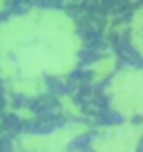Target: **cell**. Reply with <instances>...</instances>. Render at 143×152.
Here are the masks:
<instances>
[{
    "label": "cell",
    "instance_id": "obj_1",
    "mask_svg": "<svg viewBox=\"0 0 143 152\" xmlns=\"http://www.w3.org/2000/svg\"><path fill=\"white\" fill-rule=\"evenodd\" d=\"M114 105L125 114L143 116V69L123 72L114 83Z\"/></svg>",
    "mask_w": 143,
    "mask_h": 152
},
{
    "label": "cell",
    "instance_id": "obj_2",
    "mask_svg": "<svg viewBox=\"0 0 143 152\" xmlns=\"http://www.w3.org/2000/svg\"><path fill=\"white\" fill-rule=\"evenodd\" d=\"M134 45L143 54V11H139L136 20H134Z\"/></svg>",
    "mask_w": 143,
    "mask_h": 152
}]
</instances>
